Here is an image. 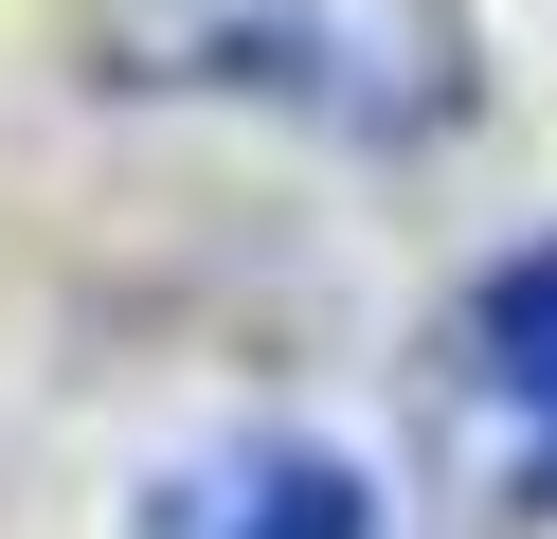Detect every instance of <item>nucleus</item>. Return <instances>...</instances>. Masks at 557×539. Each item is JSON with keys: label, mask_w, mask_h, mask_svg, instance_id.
<instances>
[{"label": "nucleus", "mask_w": 557, "mask_h": 539, "mask_svg": "<svg viewBox=\"0 0 557 539\" xmlns=\"http://www.w3.org/2000/svg\"><path fill=\"white\" fill-rule=\"evenodd\" d=\"M162 539H377V522H360V486L324 450H234V467H198L162 503Z\"/></svg>", "instance_id": "1"}, {"label": "nucleus", "mask_w": 557, "mask_h": 539, "mask_svg": "<svg viewBox=\"0 0 557 539\" xmlns=\"http://www.w3.org/2000/svg\"><path fill=\"white\" fill-rule=\"evenodd\" d=\"M468 359H485V395L521 414V450H540V486H557V252H521L468 306Z\"/></svg>", "instance_id": "2"}]
</instances>
